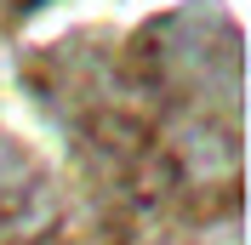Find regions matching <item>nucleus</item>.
Masks as SVG:
<instances>
[{"instance_id":"f257e3e1","label":"nucleus","mask_w":251,"mask_h":245,"mask_svg":"<svg viewBox=\"0 0 251 245\" xmlns=\"http://www.w3.org/2000/svg\"><path fill=\"white\" fill-rule=\"evenodd\" d=\"M40 6H51V0H29V12H40Z\"/></svg>"}]
</instances>
